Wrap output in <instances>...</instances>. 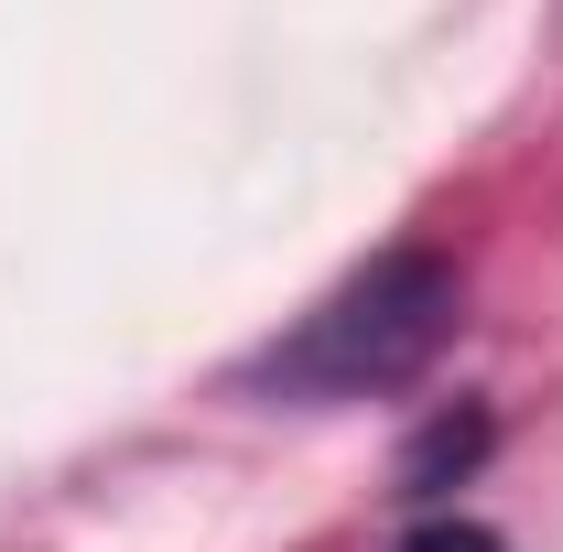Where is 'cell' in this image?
<instances>
[{
  "label": "cell",
  "mask_w": 563,
  "mask_h": 552,
  "mask_svg": "<svg viewBox=\"0 0 563 552\" xmlns=\"http://www.w3.org/2000/svg\"><path fill=\"white\" fill-rule=\"evenodd\" d=\"M401 552H509V542H498V531H477V520H455V509H444V520H422V531H412V542H401Z\"/></svg>",
  "instance_id": "3"
},
{
  "label": "cell",
  "mask_w": 563,
  "mask_h": 552,
  "mask_svg": "<svg viewBox=\"0 0 563 552\" xmlns=\"http://www.w3.org/2000/svg\"><path fill=\"white\" fill-rule=\"evenodd\" d=\"M455 314H466V281H455L444 250H379L292 336H272L250 357V390H282V401H390V390H412L444 357Z\"/></svg>",
  "instance_id": "1"
},
{
  "label": "cell",
  "mask_w": 563,
  "mask_h": 552,
  "mask_svg": "<svg viewBox=\"0 0 563 552\" xmlns=\"http://www.w3.org/2000/svg\"><path fill=\"white\" fill-rule=\"evenodd\" d=\"M477 455H488V412H455V422H433V433L412 444V466H401V487H412V498H444V487L466 477Z\"/></svg>",
  "instance_id": "2"
}]
</instances>
